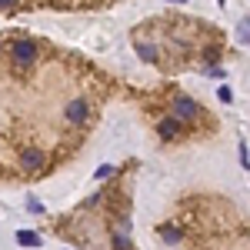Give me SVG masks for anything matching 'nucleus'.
I'll return each instance as SVG.
<instances>
[{"label": "nucleus", "mask_w": 250, "mask_h": 250, "mask_svg": "<svg viewBox=\"0 0 250 250\" xmlns=\"http://www.w3.org/2000/svg\"><path fill=\"white\" fill-rule=\"evenodd\" d=\"M197 114H200V107L193 104L190 97H177V100H173V117H177V120H193Z\"/></svg>", "instance_id": "f257e3e1"}, {"label": "nucleus", "mask_w": 250, "mask_h": 250, "mask_svg": "<svg viewBox=\"0 0 250 250\" xmlns=\"http://www.w3.org/2000/svg\"><path fill=\"white\" fill-rule=\"evenodd\" d=\"M10 54H14L17 63H34V60H37V47H34L30 40H17V43L10 47Z\"/></svg>", "instance_id": "f03ea898"}, {"label": "nucleus", "mask_w": 250, "mask_h": 250, "mask_svg": "<svg viewBox=\"0 0 250 250\" xmlns=\"http://www.w3.org/2000/svg\"><path fill=\"white\" fill-rule=\"evenodd\" d=\"M180 130H184V120H177V117H167V120H160V124H157V134L164 137V140H173Z\"/></svg>", "instance_id": "7ed1b4c3"}, {"label": "nucleus", "mask_w": 250, "mask_h": 250, "mask_svg": "<svg viewBox=\"0 0 250 250\" xmlns=\"http://www.w3.org/2000/svg\"><path fill=\"white\" fill-rule=\"evenodd\" d=\"M43 160H47V157L40 154V150H23V154H20V164H23L27 170H37Z\"/></svg>", "instance_id": "20e7f679"}, {"label": "nucleus", "mask_w": 250, "mask_h": 250, "mask_svg": "<svg viewBox=\"0 0 250 250\" xmlns=\"http://www.w3.org/2000/svg\"><path fill=\"white\" fill-rule=\"evenodd\" d=\"M67 120H74V124H83V120H87V104H83V100H74V104L67 107Z\"/></svg>", "instance_id": "39448f33"}, {"label": "nucleus", "mask_w": 250, "mask_h": 250, "mask_svg": "<svg viewBox=\"0 0 250 250\" xmlns=\"http://www.w3.org/2000/svg\"><path fill=\"white\" fill-rule=\"evenodd\" d=\"M17 244L20 247H40V237L34 230H17Z\"/></svg>", "instance_id": "423d86ee"}, {"label": "nucleus", "mask_w": 250, "mask_h": 250, "mask_svg": "<svg viewBox=\"0 0 250 250\" xmlns=\"http://www.w3.org/2000/svg\"><path fill=\"white\" fill-rule=\"evenodd\" d=\"M160 237H164L167 244H180V230L170 227V224H164V227H160Z\"/></svg>", "instance_id": "0eeeda50"}, {"label": "nucleus", "mask_w": 250, "mask_h": 250, "mask_svg": "<svg viewBox=\"0 0 250 250\" xmlns=\"http://www.w3.org/2000/svg\"><path fill=\"white\" fill-rule=\"evenodd\" d=\"M137 54H140L144 60H154L157 57V50H154V47H147V43H137Z\"/></svg>", "instance_id": "6e6552de"}, {"label": "nucleus", "mask_w": 250, "mask_h": 250, "mask_svg": "<svg viewBox=\"0 0 250 250\" xmlns=\"http://www.w3.org/2000/svg\"><path fill=\"white\" fill-rule=\"evenodd\" d=\"M240 43H250V17L240 20Z\"/></svg>", "instance_id": "1a4fd4ad"}, {"label": "nucleus", "mask_w": 250, "mask_h": 250, "mask_svg": "<svg viewBox=\"0 0 250 250\" xmlns=\"http://www.w3.org/2000/svg\"><path fill=\"white\" fill-rule=\"evenodd\" d=\"M217 100H220V104H230V100H233V90H230V87H220V90H217Z\"/></svg>", "instance_id": "9d476101"}, {"label": "nucleus", "mask_w": 250, "mask_h": 250, "mask_svg": "<svg viewBox=\"0 0 250 250\" xmlns=\"http://www.w3.org/2000/svg\"><path fill=\"white\" fill-rule=\"evenodd\" d=\"M27 207H30V213H43V207H40V200H34V197L27 200Z\"/></svg>", "instance_id": "9b49d317"}, {"label": "nucleus", "mask_w": 250, "mask_h": 250, "mask_svg": "<svg viewBox=\"0 0 250 250\" xmlns=\"http://www.w3.org/2000/svg\"><path fill=\"white\" fill-rule=\"evenodd\" d=\"M10 3H14V0H0V7H10Z\"/></svg>", "instance_id": "f8f14e48"}]
</instances>
